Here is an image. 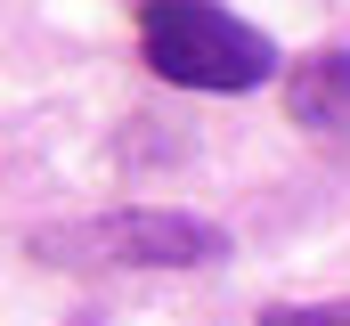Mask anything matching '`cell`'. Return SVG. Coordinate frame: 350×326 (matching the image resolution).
<instances>
[{"instance_id": "obj_1", "label": "cell", "mask_w": 350, "mask_h": 326, "mask_svg": "<svg viewBox=\"0 0 350 326\" xmlns=\"http://www.w3.org/2000/svg\"><path fill=\"white\" fill-rule=\"evenodd\" d=\"M139 58L147 74L172 82V90H261L277 74V41L261 25H245L237 8L220 0H147L139 8Z\"/></svg>"}, {"instance_id": "obj_2", "label": "cell", "mask_w": 350, "mask_h": 326, "mask_svg": "<svg viewBox=\"0 0 350 326\" xmlns=\"http://www.w3.org/2000/svg\"><path fill=\"white\" fill-rule=\"evenodd\" d=\"M33 261L49 269H212L228 261V229L204 212H98V221H66V229H33L25 237Z\"/></svg>"}, {"instance_id": "obj_3", "label": "cell", "mask_w": 350, "mask_h": 326, "mask_svg": "<svg viewBox=\"0 0 350 326\" xmlns=\"http://www.w3.org/2000/svg\"><path fill=\"white\" fill-rule=\"evenodd\" d=\"M285 114L318 139H342L350 131V49H310L285 74Z\"/></svg>"}, {"instance_id": "obj_4", "label": "cell", "mask_w": 350, "mask_h": 326, "mask_svg": "<svg viewBox=\"0 0 350 326\" xmlns=\"http://www.w3.org/2000/svg\"><path fill=\"white\" fill-rule=\"evenodd\" d=\"M253 326H350V294L342 302H269Z\"/></svg>"}]
</instances>
